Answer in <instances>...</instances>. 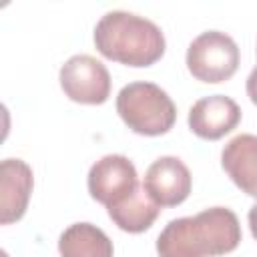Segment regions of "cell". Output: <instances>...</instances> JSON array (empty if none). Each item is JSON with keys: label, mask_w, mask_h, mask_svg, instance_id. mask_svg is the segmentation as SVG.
Listing matches in <instances>:
<instances>
[{"label": "cell", "mask_w": 257, "mask_h": 257, "mask_svg": "<svg viewBox=\"0 0 257 257\" xmlns=\"http://www.w3.org/2000/svg\"><path fill=\"white\" fill-rule=\"evenodd\" d=\"M86 185L90 197L106 207L116 205L141 187L137 169L124 155H104L98 159L88 171Z\"/></svg>", "instance_id": "8992f818"}, {"label": "cell", "mask_w": 257, "mask_h": 257, "mask_svg": "<svg viewBox=\"0 0 257 257\" xmlns=\"http://www.w3.org/2000/svg\"><path fill=\"white\" fill-rule=\"evenodd\" d=\"M58 251L62 257H112V241L92 223H74L58 237Z\"/></svg>", "instance_id": "8fae6325"}, {"label": "cell", "mask_w": 257, "mask_h": 257, "mask_svg": "<svg viewBox=\"0 0 257 257\" xmlns=\"http://www.w3.org/2000/svg\"><path fill=\"white\" fill-rule=\"evenodd\" d=\"M241 120L239 104L225 94L199 98L189 110V128L207 141H217L231 133Z\"/></svg>", "instance_id": "ba28073f"}, {"label": "cell", "mask_w": 257, "mask_h": 257, "mask_svg": "<svg viewBox=\"0 0 257 257\" xmlns=\"http://www.w3.org/2000/svg\"><path fill=\"white\" fill-rule=\"evenodd\" d=\"M116 112L137 135L159 137L173 128L177 106L155 82L137 80L124 84L116 94Z\"/></svg>", "instance_id": "3957f363"}, {"label": "cell", "mask_w": 257, "mask_h": 257, "mask_svg": "<svg viewBox=\"0 0 257 257\" xmlns=\"http://www.w3.org/2000/svg\"><path fill=\"white\" fill-rule=\"evenodd\" d=\"M247 96L251 98L253 104H257V66L247 76Z\"/></svg>", "instance_id": "4fadbf2b"}, {"label": "cell", "mask_w": 257, "mask_h": 257, "mask_svg": "<svg viewBox=\"0 0 257 257\" xmlns=\"http://www.w3.org/2000/svg\"><path fill=\"white\" fill-rule=\"evenodd\" d=\"M247 221H249V229H251V235L257 239V203H255V205L249 209Z\"/></svg>", "instance_id": "5bb4252c"}, {"label": "cell", "mask_w": 257, "mask_h": 257, "mask_svg": "<svg viewBox=\"0 0 257 257\" xmlns=\"http://www.w3.org/2000/svg\"><path fill=\"white\" fill-rule=\"evenodd\" d=\"M106 211L118 229L126 233H143L155 223L161 213V207L149 197V193L141 185L135 193H131L116 205L106 207Z\"/></svg>", "instance_id": "7c38bea8"}, {"label": "cell", "mask_w": 257, "mask_h": 257, "mask_svg": "<svg viewBox=\"0 0 257 257\" xmlns=\"http://www.w3.org/2000/svg\"><path fill=\"white\" fill-rule=\"evenodd\" d=\"M58 78L64 94L80 104H102L110 94V74L90 54L70 56L60 66Z\"/></svg>", "instance_id": "5b68a950"}, {"label": "cell", "mask_w": 257, "mask_h": 257, "mask_svg": "<svg viewBox=\"0 0 257 257\" xmlns=\"http://www.w3.org/2000/svg\"><path fill=\"white\" fill-rule=\"evenodd\" d=\"M94 46L108 60L126 66H151L165 54V34L145 16L110 10L94 26Z\"/></svg>", "instance_id": "7a4b0ae2"}, {"label": "cell", "mask_w": 257, "mask_h": 257, "mask_svg": "<svg viewBox=\"0 0 257 257\" xmlns=\"http://www.w3.org/2000/svg\"><path fill=\"white\" fill-rule=\"evenodd\" d=\"M191 173L179 157H159L145 173L143 187L159 207H175L191 193Z\"/></svg>", "instance_id": "52a82bcc"}, {"label": "cell", "mask_w": 257, "mask_h": 257, "mask_svg": "<svg viewBox=\"0 0 257 257\" xmlns=\"http://www.w3.org/2000/svg\"><path fill=\"white\" fill-rule=\"evenodd\" d=\"M221 165L243 193L257 199V135L241 133L233 137L223 147Z\"/></svg>", "instance_id": "30bf717a"}, {"label": "cell", "mask_w": 257, "mask_h": 257, "mask_svg": "<svg viewBox=\"0 0 257 257\" xmlns=\"http://www.w3.org/2000/svg\"><path fill=\"white\" fill-rule=\"evenodd\" d=\"M34 177L22 159H4L0 165V223L18 221L28 207Z\"/></svg>", "instance_id": "9c48e42d"}, {"label": "cell", "mask_w": 257, "mask_h": 257, "mask_svg": "<svg viewBox=\"0 0 257 257\" xmlns=\"http://www.w3.org/2000/svg\"><path fill=\"white\" fill-rule=\"evenodd\" d=\"M185 60L197 80L209 84L223 82L229 80L239 66V46L229 34L207 30L189 44Z\"/></svg>", "instance_id": "277c9868"}, {"label": "cell", "mask_w": 257, "mask_h": 257, "mask_svg": "<svg viewBox=\"0 0 257 257\" xmlns=\"http://www.w3.org/2000/svg\"><path fill=\"white\" fill-rule=\"evenodd\" d=\"M241 243V225L227 207H211L193 217H179L157 237L159 257H217Z\"/></svg>", "instance_id": "6da1fadb"}]
</instances>
